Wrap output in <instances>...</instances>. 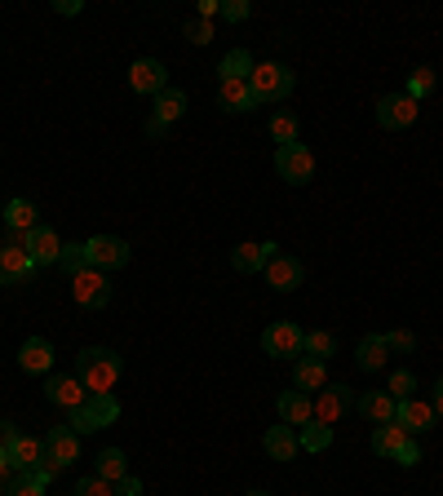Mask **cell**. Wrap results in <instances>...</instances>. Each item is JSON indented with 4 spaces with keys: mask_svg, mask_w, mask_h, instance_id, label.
<instances>
[{
    "mask_svg": "<svg viewBox=\"0 0 443 496\" xmlns=\"http://www.w3.org/2000/svg\"><path fill=\"white\" fill-rule=\"evenodd\" d=\"M120 373H124V359L115 350H107V346H89V350L76 355V377H80V386L89 394H111Z\"/></svg>",
    "mask_w": 443,
    "mask_h": 496,
    "instance_id": "6da1fadb",
    "label": "cell"
},
{
    "mask_svg": "<svg viewBox=\"0 0 443 496\" xmlns=\"http://www.w3.org/2000/svg\"><path fill=\"white\" fill-rule=\"evenodd\" d=\"M115 421H120V399L115 394H89L80 408L67 412V426L76 435H98V430H107Z\"/></svg>",
    "mask_w": 443,
    "mask_h": 496,
    "instance_id": "7a4b0ae2",
    "label": "cell"
},
{
    "mask_svg": "<svg viewBox=\"0 0 443 496\" xmlns=\"http://www.w3.org/2000/svg\"><path fill=\"white\" fill-rule=\"evenodd\" d=\"M293 85H297V76L284 62H258L253 76H249V89H253L258 103H284V98H293Z\"/></svg>",
    "mask_w": 443,
    "mask_h": 496,
    "instance_id": "3957f363",
    "label": "cell"
},
{
    "mask_svg": "<svg viewBox=\"0 0 443 496\" xmlns=\"http://www.w3.org/2000/svg\"><path fill=\"white\" fill-rule=\"evenodd\" d=\"M302 346H306V332L297 329L293 320H279L262 332V350L271 359H302Z\"/></svg>",
    "mask_w": 443,
    "mask_h": 496,
    "instance_id": "277c9868",
    "label": "cell"
},
{
    "mask_svg": "<svg viewBox=\"0 0 443 496\" xmlns=\"http://www.w3.org/2000/svg\"><path fill=\"white\" fill-rule=\"evenodd\" d=\"M36 275V257L23 248V235H9V244L0 248V284H27Z\"/></svg>",
    "mask_w": 443,
    "mask_h": 496,
    "instance_id": "5b68a950",
    "label": "cell"
},
{
    "mask_svg": "<svg viewBox=\"0 0 443 496\" xmlns=\"http://www.w3.org/2000/svg\"><path fill=\"white\" fill-rule=\"evenodd\" d=\"M71 297H76L85 311H103V306L111 302L107 271H94V266H85L80 275H71Z\"/></svg>",
    "mask_w": 443,
    "mask_h": 496,
    "instance_id": "8992f818",
    "label": "cell"
},
{
    "mask_svg": "<svg viewBox=\"0 0 443 496\" xmlns=\"http://www.w3.org/2000/svg\"><path fill=\"white\" fill-rule=\"evenodd\" d=\"M276 168L284 182H293V186H306L311 177H315V156L302 147V142H288V147H279L276 151Z\"/></svg>",
    "mask_w": 443,
    "mask_h": 496,
    "instance_id": "52a82bcc",
    "label": "cell"
},
{
    "mask_svg": "<svg viewBox=\"0 0 443 496\" xmlns=\"http://www.w3.org/2000/svg\"><path fill=\"white\" fill-rule=\"evenodd\" d=\"M85 248H89V266L94 271H107V275L129 262V244L120 235H94V239H85Z\"/></svg>",
    "mask_w": 443,
    "mask_h": 496,
    "instance_id": "ba28073f",
    "label": "cell"
},
{
    "mask_svg": "<svg viewBox=\"0 0 443 496\" xmlns=\"http://www.w3.org/2000/svg\"><path fill=\"white\" fill-rule=\"evenodd\" d=\"M129 85H133V94H142V98H160V94L168 89L165 62H156V58H138V62L129 67Z\"/></svg>",
    "mask_w": 443,
    "mask_h": 496,
    "instance_id": "9c48e42d",
    "label": "cell"
},
{
    "mask_svg": "<svg viewBox=\"0 0 443 496\" xmlns=\"http://www.w3.org/2000/svg\"><path fill=\"white\" fill-rule=\"evenodd\" d=\"M394 426H399L403 435H412V439H417V435L435 430V408H430V403H421L417 394H412V399H399V403H394Z\"/></svg>",
    "mask_w": 443,
    "mask_h": 496,
    "instance_id": "30bf717a",
    "label": "cell"
},
{
    "mask_svg": "<svg viewBox=\"0 0 443 496\" xmlns=\"http://www.w3.org/2000/svg\"><path fill=\"white\" fill-rule=\"evenodd\" d=\"M23 248L36 257V266H58V257H62V239H58V230L50 221H41L36 230H27L23 235Z\"/></svg>",
    "mask_w": 443,
    "mask_h": 496,
    "instance_id": "8fae6325",
    "label": "cell"
},
{
    "mask_svg": "<svg viewBox=\"0 0 443 496\" xmlns=\"http://www.w3.org/2000/svg\"><path fill=\"white\" fill-rule=\"evenodd\" d=\"M417 111H421L417 98H408V94H386V98L377 103V124H382V129H408V124L417 120Z\"/></svg>",
    "mask_w": 443,
    "mask_h": 496,
    "instance_id": "7c38bea8",
    "label": "cell"
},
{
    "mask_svg": "<svg viewBox=\"0 0 443 496\" xmlns=\"http://www.w3.org/2000/svg\"><path fill=\"white\" fill-rule=\"evenodd\" d=\"M350 408H355V390H350V386H324V390H320V399H315V421L337 426Z\"/></svg>",
    "mask_w": 443,
    "mask_h": 496,
    "instance_id": "4fadbf2b",
    "label": "cell"
},
{
    "mask_svg": "<svg viewBox=\"0 0 443 496\" xmlns=\"http://www.w3.org/2000/svg\"><path fill=\"white\" fill-rule=\"evenodd\" d=\"M262 275H267V284H271L276 293H293V288H302V275H306V271H302V262H297V257L276 253V257L267 262V271H262Z\"/></svg>",
    "mask_w": 443,
    "mask_h": 496,
    "instance_id": "5bb4252c",
    "label": "cell"
},
{
    "mask_svg": "<svg viewBox=\"0 0 443 496\" xmlns=\"http://www.w3.org/2000/svg\"><path fill=\"white\" fill-rule=\"evenodd\" d=\"M18 368L32 373V377H45V373L54 368V346H50L45 337H27L23 350H18Z\"/></svg>",
    "mask_w": 443,
    "mask_h": 496,
    "instance_id": "9a60e30c",
    "label": "cell"
},
{
    "mask_svg": "<svg viewBox=\"0 0 443 496\" xmlns=\"http://www.w3.org/2000/svg\"><path fill=\"white\" fill-rule=\"evenodd\" d=\"M279 421H284V426H306V421H315V399L297 386L284 390V394H279Z\"/></svg>",
    "mask_w": 443,
    "mask_h": 496,
    "instance_id": "2e32d148",
    "label": "cell"
},
{
    "mask_svg": "<svg viewBox=\"0 0 443 496\" xmlns=\"http://www.w3.org/2000/svg\"><path fill=\"white\" fill-rule=\"evenodd\" d=\"M45 447H50V461H58L62 470H67L71 461H80V435H76L71 426H54V430L45 435Z\"/></svg>",
    "mask_w": 443,
    "mask_h": 496,
    "instance_id": "e0dca14e",
    "label": "cell"
},
{
    "mask_svg": "<svg viewBox=\"0 0 443 496\" xmlns=\"http://www.w3.org/2000/svg\"><path fill=\"white\" fill-rule=\"evenodd\" d=\"M41 461H50V447H45V439H32V435H18V443L9 447V465H14L18 474H27V470H36Z\"/></svg>",
    "mask_w": 443,
    "mask_h": 496,
    "instance_id": "ac0fdd59",
    "label": "cell"
},
{
    "mask_svg": "<svg viewBox=\"0 0 443 496\" xmlns=\"http://www.w3.org/2000/svg\"><path fill=\"white\" fill-rule=\"evenodd\" d=\"M279 253V244H240L235 253H231V266L235 271H244V275H258V271H267V262Z\"/></svg>",
    "mask_w": 443,
    "mask_h": 496,
    "instance_id": "d6986e66",
    "label": "cell"
},
{
    "mask_svg": "<svg viewBox=\"0 0 443 496\" xmlns=\"http://www.w3.org/2000/svg\"><path fill=\"white\" fill-rule=\"evenodd\" d=\"M394 403H399V399H390L386 390H368V394L355 399L359 417H368L373 426H390V421H394Z\"/></svg>",
    "mask_w": 443,
    "mask_h": 496,
    "instance_id": "ffe728a7",
    "label": "cell"
},
{
    "mask_svg": "<svg viewBox=\"0 0 443 496\" xmlns=\"http://www.w3.org/2000/svg\"><path fill=\"white\" fill-rule=\"evenodd\" d=\"M45 394H50V403H58V408H80L85 399H89V390L80 386V377H50L45 382Z\"/></svg>",
    "mask_w": 443,
    "mask_h": 496,
    "instance_id": "44dd1931",
    "label": "cell"
},
{
    "mask_svg": "<svg viewBox=\"0 0 443 496\" xmlns=\"http://www.w3.org/2000/svg\"><path fill=\"white\" fill-rule=\"evenodd\" d=\"M386 337L382 332H368V337H359V346H355V364L364 368V373H377V368H386Z\"/></svg>",
    "mask_w": 443,
    "mask_h": 496,
    "instance_id": "7402d4cb",
    "label": "cell"
},
{
    "mask_svg": "<svg viewBox=\"0 0 443 496\" xmlns=\"http://www.w3.org/2000/svg\"><path fill=\"white\" fill-rule=\"evenodd\" d=\"M218 103L226 111H253L258 107V98H253V89H249V80H231V76H222V85H218Z\"/></svg>",
    "mask_w": 443,
    "mask_h": 496,
    "instance_id": "603a6c76",
    "label": "cell"
},
{
    "mask_svg": "<svg viewBox=\"0 0 443 496\" xmlns=\"http://www.w3.org/2000/svg\"><path fill=\"white\" fill-rule=\"evenodd\" d=\"M293 382L297 390H324L329 386V368H324V359H311V355H302V359H293Z\"/></svg>",
    "mask_w": 443,
    "mask_h": 496,
    "instance_id": "cb8c5ba5",
    "label": "cell"
},
{
    "mask_svg": "<svg viewBox=\"0 0 443 496\" xmlns=\"http://www.w3.org/2000/svg\"><path fill=\"white\" fill-rule=\"evenodd\" d=\"M262 443H267V456H271V461H293V456L302 452V439H297L293 426H271Z\"/></svg>",
    "mask_w": 443,
    "mask_h": 496,
    "instance_id": "d4e9b609",
    "label": "cell"
},
{
    "mask_svg": "<svg viewBox=\"0 0 443 496\" xmlns=\"http://www.w3.org/2000/svg\"><path fill=\"white\" fill-rule=\"evenodd\" d=\"M5 226H9V235H27V230H36V226H41L36 204H32V200H9V204H5Z\"/></svg>",
    "mask_w": 443,
    "mask_h": 496,
    "instance_id": "484cf974",
    "label": "cell"
},
{
    "mask_svg": "<svg viewBox=\"0 0 443 496\" xmlns=\"http://www.w3.org/2000/svg\"><path fill=\"white\" fill-rule=\"evenodd\" d=\"M408 439H412V435H403V430H399L394 421H390V426H377V430H373V452H377V456H390V461H394V456H399V447H403Z\"/></svg>",
    "mask_w": 443,
    "mask_h": 496,
    "instance_id": "4316f807",
    "label": "cell"
},
{
    "mask_svg": "<svg viewBox=\"0 0 443 496\" xmlns=\"http://www.w3.org/2000/svg\"><path fill=\"white\" fill-rule=\"evenodd\" d=\"M151 115H156L160 124H173V120H182V115H186V94H182V89H165V94L156 98Z\"/></svg>",
    "mask_w": 443,
    "mask_h": 496,
    "instance_id": "83f0119b",
    "label": "cell"
},
{
    "mask_svg": "<svg viewBox=\"0 0 443 496\" xmlns=\"http://www.w3.org/2000/svg\"><path fill=\"white\" fill-rule=\"evenodd\" d=\"M124 474H129V456H124L120 447H103V452H98V479L120 483Z\"/></svg>",
    "mask_w": 443,
    "mask_h": 496,
    "instance_id": "f1b7e54d",
    "label": "cell"
},
{
    "mask_svg": "<svg viewBox=\"0 0 443 496\" xmlns=\"http://www.w3.org/2000/svg\"><path fill=\"white\" fill-rule=\"evenodd\" d=\"M253 67H258V62H253V54H249V50H231V54L222 58V76H231V80H249V76H253Z\"/></svg>",
    "mask_w": 443,
    "mask_h": 496,
    "instance_id": "f546056e",
    "label": "cell"
},
{
    "mask_svg": "<svg viewBox=\"0 0 443 496\" xmlns=\"http://www.w3.org/2000/svg\"><path fill=\"white\" fill-rule=\"evenodd\" d=\"M297 439H302V447H306V452H324V447L332 443V426H324V421H306Z\"/></svg>",
    "mask_w": 443,
    "mask_h": 496,
    "instance_id": "4dcf8cb0",
    "label": "cell"
},
{
    "mask_svg": "<svg viewBox=\"0 0 443 496\" xmlns=\"http://www.w3.org/2000/svg\"><path fill=\"white\" fill-rule=\"evenodd\" d=\"M332 350H337V341H332L329 329L306 332V346H302V355H311V359H332Z\"/></svg>",
    "mask_w": 443,
    "mask_h": 496,
    "instance_id": "1f68e13d",
    "label": "cell"
},
{
    "mask_svg": "<svg viewBox=\"0 0 443 496\" xmlns=\"http://www.w3.org/2000/svg\"><path fill=\"white\" fill-rule=\"evenodd\" d=\"M271 138H276L279 147L297 142V115H293V111H276V115H271Z\"/></svg>",
    "mask_w": 443,
    "mask_h": 496,
    "instance_id": "d6a6232c",
    "label": "cell"
},
{
    "mask_svg": "<svg viewBox=\"0 0 443 496\" xmlns=\"http://www.w3.org/2000/svg\"><path fill=\"white\" fill-rule=\"evenodd\" d=\"M408 98H426V94H435V67H417L412 76H408V89H403Z\"/></svg>",
    "mask_w": 443,
    "mask_h": 496,
    "instance_id": "836d02e7",
    "label": "cell"
},
{
    "mask_svg": "<svg viewBox=\"0 0 443 496\" xmlns=\"http://www.w3.org/2000/svg\"><path fill=\"white\" fill-rule=\"evenodd\" d=\"M58 266H62L67 275H80V271L89 266V248H85V244H62V257H58Z\"/></svg>",
    "mask_w": 443,
    "mask_h": 496,
    "instance_id": "e575fe53",
    "label": "cell"
},
{
    "mask_svg": "<svg viewBox=\"0 0 443 496\" xmlns=\"http://www.w3.org/2000/svg\"><path fill=\"white\" fill-rule=\"evenodd\" d=\"M412 390H417V377H412L408 368H399V373H390V386H386V394H390V399H412Z\"/></svg>",
    "mask_w": 443,
    "mask_h": 496,
    "instance_id": "d590c367",
    "label": "cell"
},
{
    "mask_svg": "<svg viewBox=\"0 0 443 496\" xmlns=\"http://www.w3.org/2000/svg\"><path fill=\"white\" fill-rule=\"evenodd\" d=\"M71 496H115V483H107V479H80L76 488H71Z\"/></svg>",
    "mask_w": 443,
    "mask_h": 496,
    "instance_id": "8d00e7d4",
    "label": "cell"
},
{
    "mask_svg": "<svg viewBox=\"0 0 443 496\" xmlns=\"http://www.w3.org/2000/svg\"><path fill=\"white\" fill-rule=\"evenodd\" d=\"M186 41H191V45H209V41H213V23H209V18H191V23H186Z\"/></svg>",
    "mask_w": 443,
    "mask_h": 496,
    "instance_id": "74e56055",
    "label": "cell"
},
{
    "mask_svg": "<svg viewBox=\"0 0 443 496\" xmlns=\"http://www.w3.org/2000/svg\"><path fill=\"white\" fill-rule=\"evenodd\" d=\"M58 474H62V465H58V461H41L36 470H27V479H36L41 488H50V483H54Z\"/></svg>",
    "mask_w": 443,
    "mask_h": 496,
    "instance_id": "f35d334b",
    "label": "cell"
},
{
    "mask_svg": "<svg viewBox=\"0 0 443 496\" xmlns=\"http://www.w3.org/2000/svg\"><path fill=\"white\" fill-rule=\"evenodd\" d=\"M382 337H386V346H390V350H403V355H408V350H417V337H412V332H408V329L382 332Z\"/></svg>",
    "mask_w": 443,
    "mask_h": 496,
    "instance_id": "ab89813d",
    "label": "cell"
},
{
    "mask_svg": "<svg viewBox=\"0 0 443 496\" xmlns=\"http://www.w3.org/2000/svg\"><path fill=\"white\" fill-rule=\"evenodd\" d=\"M9 496H45V488H41L36 479H27V474H18V479H14V488H9Z\"/></svg>",
    "mask_w": 443,
    "mask_h": 496,
    "instance_id": "60d3db41",
    "label": "cell"
},
{
    "mask_svg": "<svg viewBox=\"0 0 443 496\" xmlns=\"http://www.w3.org/2000/svg\"><path fill=\"white\" fill-rule=\"evenodd\" d=\"M222 18L226 23H244L249 18V5L244 0H222Z\"/></svg>",
    "mask_w": 443,
    "mask_h": 496,
    "instance_id": "b9f144b4",
    "label": "cell"
},
{
    "mask_svg": "<svg viewBox=\"0 0 443 496\" xmlns=\"http://www.w3.org/2000/svg\"><path fill=\"white\" fill-rule=\"evenodd\" d=\"M14 479H18V470L9 465V452H0V496H9V488H14Z\"/></svg>",
    "mask_w": 443,
    "mask_h": 496,
    "instance_id": "7bdbcfd3",
    "label": "cell"
},
{
    "mask_svg": "<svg viewBox=\"0 0 443 496\" xmlns=\"http://www.w3.org/2000/svg\"><path fill=\"white\" fill-rule=\"evenodd\" d=\"M394 461H399V465H417V461H421V447H417V439H408V443H403Z\"/></svg>",
    "mask_w": 443,
    "mask_h": 496,
    "instance_id": "ee69618b",
    "label": "cell"
},
{
    "mask_svg": "<svg viewBox=\"0 0 443 496\" xmlns=\"http://www.w3.org/2000/svg\"><path fill=\"white\" fill-rule=\"evenodd\" d=\"M115 496H142V479H133V474H124V479L115 483Z\"/></svg>",
    "mask_w": 443,
    "mask_h": 496,
    "instance_id": "f6af8a7d",
    "label": "cell"
},
{
    "mask_svg": "<svg viewBox=\"0 0 443 496\" xmlns=\"http://www.w3.org/2000/svg\"><path fill=\"white\" fill-rule=\"evenodd\" d=\"M18 443V426L14 421H0V452H9Z\"/></svg>",
    "mask_w": 443,
    "mask_h": 496,
    "instance_id": "bcb514c9",
    "label": "cell"
},
{
    "mask_svg": "<svg viewBox=\"0 0 443 496\" xmlns=\"http://www.w3.org/2000/svg\"><path fill=\"white\" fill-rule=\"evenodd\" d=\"M222 14V0H200V18H213Z\"/></svg>",
    "mask_w": 443,
    "mask_h": 496,
    "instance_id": "7dc6e473",
    "label": "cell"
},
{
    "mask_svg": "<svg viewBox=\"0 0 443 496\" xmlns=\"http://www.w3.org/2000/svg\"><path fill=\"white\" fill-rule=\"evenodd\" d=\"M54 9H58V14H67V18H71V14H80V0H58Z\"/></svg>",
    "mask_w": 443,
    "mask_h": 496,
    "instance_id": "c3c4849f",
    "label": "cell"
},
{
    "mask_svg": "<svg viewBox=\"0 0 443 496\" xmlns=\"http://www.w3.org/2000/svg\"><path fill=\"white\" fill-rule=\"evenodd\" d=\"M147 133H151V138H165V133H168V124H160V120L151 115V120H147Z\"/></svg>",
    "mask_w": 443,
    "mask_h": 496,
    "instance_id": "681fc988",
    "label": "cell"
},
{
    "mask_svg": "<svg viewBox=\"0 0 443 496\" xmlns=\"http://www.w3.org/2000/svg\"><path fill=\"white\" fill-rule=\"evenodd\" d=\"M430 408H435V417H443V377H439V386H435V403Z\"/></svg>",
    "mask_w": 443,
    "mask_h": 496,
    "instance_id": "f907efd6",
    "label": "cell"
},
{
    "mask_svg": "<svg viewBox=\"0 0 443 496\" xmlns=\"http://www.w3.org/2000/svg\"><path fill=\"white\" fill-rule=\"evenodd\" d=\"M249 496H271V492H249Z\"/></svg>",
    "mask_w": 443,
    "mask_h": 496,
    "instance_id": "816d5d0a",
    "label": "cell"
}]
</instances>
